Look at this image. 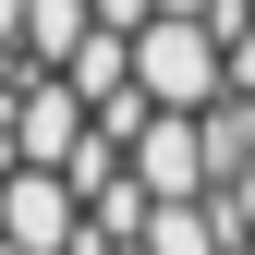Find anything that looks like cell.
<instances>
[{
    "mask_svg": "<svg viewBox=\"0 0 255 255\" xmlns=\"http://www.w3.org/2000/svg\"><path fill=\"white\" fill-rule=\"evenodd\" d=\"M134 98L146 110H219V98H231V37L158 12L146 37H134Z\"/></svg>",
    "mask_w": 255,
    "mask_h": 255,
    "instance_id": "6da1fadb",
    "label": "cell"
},
{
    "mask_svg": "<svg viewBox=\"0 0 255 255\" xmlns=\"http://www.w3.org/2000/svg\"><path fill=\"white\" fill-rule=\"evenodd\" d=\"M85 134H98V110L73 98V73H37L0 98V170H73Z\"/></svg>",
    "mask_w": 255,
    "mask_h": 255,
    "instance_id": "7a4b0ae2",
    "label": "cell"
},
{
    "mask_svg": "<svg viewBox=\"0 0 255 255\" xmlns=\"http://www.w3.org/2000/svg\"><path fill=\"white\" fill-rule=\"evenodd\" d=\"M73 231H85L73 170H12L0 182V255H73Z\"/></svg>",
    "mask_w": 255,
    "mask_h": 255,
    "instance_id": "3957f363",
    "label": "cell"
},
{
    "mask_svg": "<svg viewBox=\"0 0 255 255\" xmlns=\"http://www.w3.org/2000/svg\"><path fill=\"white\" fill-rule=\"evenodd\" d=\"M146 255H243V219L219 207V195H195V207H158V219H146Z\"/></svg>",
    "mask_w": 255,
    "mask_h": 255,
    "instance_id": "277c9868",
    "label": "cell"
},
{
    "mask_svg": "<svg viewBox=\"0 0 255 255\" xmlns=\"http://www.w3.org/2000/svg\"><path fill=\"white\" fill-rule=\"evenodd\" d=\"M98 24H110V37H146V24H158V0H98Z\"/></svg>",
    "mask_w": 255,
    "mask_h": 255,
    "instance_id": "5b68a950",
    "label": "cell"
},
{
    "mask_svg": "<svg viewBox=\"0 0 255 255\" xmlns=\"http://www.w3.org/2000/svg\"><path fill=\"white\" fill-rule=\"evenodd\" d=\"M219 207H231V219H243V231H255V158H243V170H231V182H219Z\"/></svg>",
    "mask_w": 255,
    "mask_h": 255,
    "instance_id": "8992f818",
    "label": "cell"
},
{
    "mask_svg": "<svg viewBox=\"0 0 255 255\" xmlns=\"http://www.w3.org/2000/svg\"><path fill=\"white\" fill-rule=\"evenodd\" d=\"M231 98H255V24H231Z\"/></svg>",
    "mask_w": 255,
    "mask_h": 255,
    "instance_id": "52a82bcc",
    "label": "cell"
},
{
    "mask_svg": "<svg viewBox=\"0 0 255 255\" xmlns=\"http://www.w3.org/2000/svg\"><path fill=\"white\" fill-rule=\"evenodd\" d=\"M231 24H255V0H231V12H219V37H231Z\"/></svg>",
    "mask_w": 255,
    "mask_h": 255,
    "instance_id": "ba28073f",
    "label": "cell"
},
{
    "mask_svg": "<svg viewBox=\"0 0 255 255\" xmlns=\"http://www.w3.org/2000/svg\"><path fill=\"white\" fill-rule=\"evenodd\" d=\"M0 182H12V170H0Z\"/></svg>",
    "mask_w": 255,
    "mask_h": 255,
    "instance_id": "9c48e42d",
    "label": "cell"
}]
</instances>
